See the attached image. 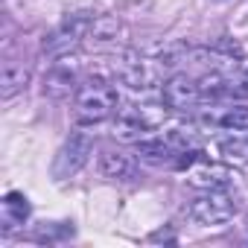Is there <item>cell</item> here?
<instances>
[{
    "label": "cell",
    "mask_w": 248,
    "mask_h": 248,
    "mask_svg": "<svg viewBox=\"0 0 248 248\" xmlns=\"http://www.w3.org/2000/svg\"><path fill=\"white\" fill-rule=\"evenodd\" d=\"M79 85V70L73 56H62L53 62V67L44 76V96L47 99H67Z\"/></svg>",
    "instance_id": "5b68a950"
},
{
    "label": "cell",
    "mask_w": 248,
    "mask_h": 248,
    "mask_svg": "<svg viewBox=\"0 0 248 248\" xmlns=\"http://www.w3.org/2000/svg\"><path fill=\"white\" fill-rule=\"evenodd\" d=\"M30 85V67L18 59H6L0 67V96L12 99L18 91H24Z\"/></svg>",
    "instance_id": "9c48e42d"
},
{
    "label": "cell",
    "mask_w": 248,
    "mask_h": 248,
    "mask_svg": "<svg viewBox=\"0 0 248 248\" xmlns=\"http://www.w3.org/2000/svg\"><path fill=\"white\" fill-rule=\"evenodd\" d=\"M216 152L225 164H248V140L242 138H225L216 143Z\"/></svg>",
    "instance_id": "7c38bea8"
},
{
    "label": "cell",
    "mask_w": 248,
    "mask_h": 248,
    "mask_svg": "<svg viewBox=\"0 0 248 248\" xmlns=\"http://www.w3.org/2000/svg\"><path fill=\"white\" fill-rule=\"evenodd\" d=\"M236 181V172L231 170V164H210V161H196L187 170V184L196 190H228Z\"/></svg>",
    "instance_id": "8992f818"
},
{
    "label": "cell",
    "mask_w": 248,
    "mask_h": 248,
    "mask_svg": "<svg viewBox=\"0 0 248 248\" xmlns=\"http://www.w3.org/2000/svg\"><path fill=\"white\" fill-rule=\"evenodd\" d=\"M117 76H120L123 85H129L132 91H149L152 85L161 82V76H164V62H161V59H158V62H155V59H129L126 64L117 70Z\"/></svg>",
    "instance_id": "52a82bcc"
},
{
    "label": "cell",
    "mask_w": 248,
    "mask_h": 248,
    "mask_svg": "<svg viewBox=\"0 0 248 248\" xmlns=\"http://www.w3.org/2000/svg\"><path fill=\"white\" fill-rule=\"evenodd\" d=\"M120 105L117 91L102 82V79H91L88 85H82L76 91V102H73V120L79 126H96V123L108 120Z\"/></svg>",
    "instance_id": "7a4b0ae2"
},
{
    "label": "cell",
    "mask_w": 248,
    "mask_h": 248,
    "mask_svg": "<svg viewBox=\"0 0 248 248\" xmlns=\"http://www.w3.org/2000/svg\"><path fill=\"white\" fill-rule=\"evenodd\" d=\"M27 219H30V202H27V196L6 193V199H3V222H6V228H18Z\"/></svg>",
    "instance_id": "8fae6325"
},
{
    "label": "cell",
    "mask_w": 248,
    "mask_h": 248,
    "mask_svg": "<svg viewBox=\"0 0 248 248\" xmlns=\"http://www.w3.org/2000/svg\"><path fill=\"white\" fill-rule=\"evenodd\" d=\"M242 85H245V93H248V70L242 73Z\"/></svg>",
    "instance_id": "5bb4252c"
},
{
    "label": "cell",
    "mask_w": 248,
    "mask_h": 248,
    "mask_svg": "<svg viewBox=\"0 0 248 248\" xmlns=\"http://www.w3.org/2000/svg\"><path fill=\"white\" fill-rule=\"evenodd\" d=\"M219 126L228 129V132H248V108H245V105L228 108V111L219 117Z\"/></svg>",
    "instance_id": "4fadbf2b"
},
{
    "label": "cell",
    "mask_w": 248,
    "mask_h": 248,
    "mask_svg": "<svg viewBox=\"0 0 248 248\" xmlns=\"http://www.w3.org/2000/svg\"><path fill=\"white\" fill-rule=\"evenodd\" d=\"M202 99V91H199V82L190 79L187 73H175L164 82V102L175 111H187L193 108L196 102Z\"/></svg>",
    "instance_id": "ba28073f"
},
{
    "label": "cell",
    "mask_w": 248,
    "mask_h": 248,
    "mask_svg": "<svg viewBox=\"0 0 248 248\" xmlns=\"http://www.w3.org/2000/svg\"><path fill=\"white\" fill-rule=\"evenodd\" d=\"M99 172L105 178H132L135 175V161L123 152H102L99 158Z\"/></svg>",
    "instance_id": "30bf717a"
},
{
    "label": "cell",
    "mask_w": 248,
    "mask_h": 248,
    "mask_svg": "<svg viewBox=\"0 0 248 248\" xmlns=\"http://www.w3.org/2000/svg\"><path fill=\"white\" fill-rule=\"evenodd\" d=\"M91 152H93V138L85 135V132H73L62 149L56 152V161H53V178L64 181V178H73L88 161H91Z\"/></svg>",
    "instance_id": "277c9868"
},
{
    "label": "cell",
    "mask_w": 248,
    "mask_h": 248,
    "mask_svg": "<svg viewBox=\"0 0 248 248\" xmlns=\"http://www.w3.org/2000/svg\"><path fill=\"white\" fill-rule=\"evenodd\" d=\"M167 102H132L126 108L117 111L114 120V138L123 143H140V138L146 132H155L164 126L167 120Z\"/></svg>",
    "instance_id": "6da1fadb"
},
{
    "label": "cell",
    "mask_w": 248,
    "mask_h": 248,
    "mask_svg": "<svg viewBox=\"0 0 248 248\" xmlns=\"http://www.w3.org/2000/svg\"><path fill=\"white\" fill-rule=\"evenodd\" d=\"M239 213V199L228 190H204V196L187 204V216L196 225H225Z\"/></svg>",
    "instance_id": "3957f363"
}]
</instances>
